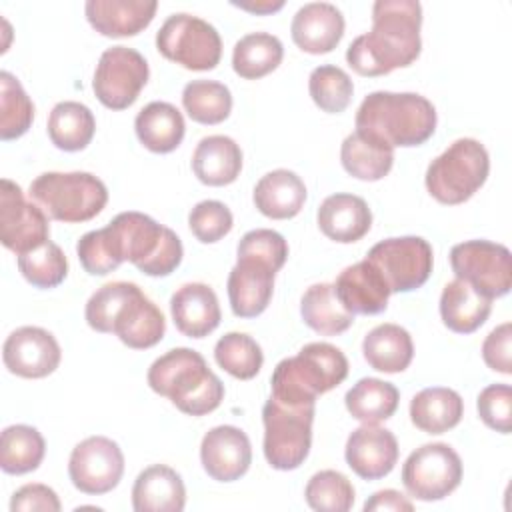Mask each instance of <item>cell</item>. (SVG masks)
<instances>
[{
	"label": "cell",
	"instance_id": "16",
	"mask_svg": "<svg viewBox=\"0 0 512 512\" xmlns=\"http://www.w3.org/2000/svg\"><path fill=\"white\" fill-rule=\"evenodd\" d=\"M124 474V454L106 436H90L72 448L68 476L84 494H106L118 486Z\"/></svg>",
	"mask_w": 512,
	"mask_h": 512
},
{
	"label": "cell",
	"instance_id": "34",
	"mask_svg": "<svg viewBox=\"0 0 512 512\" xmlns=\"http://www.w3.org/2000/svg\"><path fill=\"white\" fill-rule=\"evenodd\" d=\"M300 314L304 324L322 336L342 334L354 322V314L340 304L334 284L326 282L312 284L304 292L300 300Z\"/></svg>",
	"mask_w": 512,
	"mask_h": 512
},
{
	"label": "cell",
	"instance_id": "21",
	"mask_svg": "<svg viewBox=\"0 0 512 512\" xmlns=\"http://www.w3.org/2000/svg\"><path fill=\"white\" fill-rule=\"evenodd\" d=\"M334 292L348 312L366 316L384 312L392 294L378 268L366 258L338 274Z\"/></svg>",
	"mask_w": 512,
	"mask_h": 512
},
{
	"label": "cell",
	"instance_id": "33",
	"mask_svg": "<svg viewBox=\"0 0 512 512\" xmlns=\"http://www.w3.org/2000/svg\"><path fill=\"white\" fill-rule=\"evenodd\" d=\"M340 162L350 176L366 182H376L392 170L394 148L354 130L342 142Z\"/></svg>",
	"mask_w": 512,
	"mask_h": 512
},
{
	"label": "cell",
	"instance_id": "43",
	"mask_svg": "<svg viewBox=\"0 0 512 512\" xmlns=\"http://www.w3.org/2000/svg\"><path fill=\"white\" fill-rule=\"evenodd\" d=\"M308 90L314 104L328 114L344 112L352 100L354 84L350 76L332 64H322L310 72Z\"/></svg>",
	"mask_w": 512,
	"mask_h": 512
},
{
	"label": "cell",
	"instance_id": "40",
	"mask_svg": "<svg viewBox=\"0 0 512 512\" xmlns=\"http://www.w3.org/2000/svg\"><path fill=\"white\" fill-rule=\"evenodd\" d=\"M34 120V104L18 78L6 70L0 72V138L16 140L28 132Z\"/></svg>",
	"mask_w": 512,
	"mask_h": 512
},
{
	"label": "cell",
	"instance_id": "24",
	"mask_svg": "<svg viewBox=\"0 0 512 512\" xmlns=\"http://www.w3.org/2000/svg\"><path fill=\"white\" fill-rule=\"evenodd\" d=\"M156 8V0H88L84 12L102 36L126 38L142 32L154 20Z\"/></svg>",
	"mask_w": 512,
	"mask_h": 512
},
{
	"label": "cell",
	"instance_id": "11",
	"mask_svg": "<svg viewBox=\"0 0 512 512\" xmlns=\"http://www.w3.org/2000/svg\"><path fill=\"white\" fill-rule=\"evenodd\" d=\"M450 266L456 278L494 300L506 296L512 286V256L504 244L468 240L452 246Z\"/></svg>",
	"mask_w": 512,
	"mask_h": 512
},
{
	"label": "cell",
	"instance_id": "44",
	"mask_svg": "<svg viewBox=\"0 0 512 512\" xmlns=\"http://www.w3.org/2000/svg\"><path fill=\"white\" fill-rule=\"evenodd\" d=\"M304 498L318 512H348L354 504V486L338 470H320L308 480Z\"/></svg>",
	"mask_w": 512,
	"mask_h": 512
},
{
	"label": "cell",
	"instance_id": "32",
	"mask_svg": "<svg viewBox=\"0 0 512 512\" xmlns=\"http://www.w3.org/2000/svg\"><path fill=\"white\" fill-rule=\"evenodd\" d=\"M362 354L368 366L378 372H404L414 356L412 336L398 324H380L364 336Z\"/></svg>",
	"mask_w": 512,
	"mask_h": 512
},
{
	"label": "cell",
	"instance_id": "3",
	"mask_svg": "<svg viewBox=\"0 0 512 512\" xmlns=\"http://www.w3.org/2000/svg\"><path fill=\"white\" fill-rule=\"evenodd\" d=\"M356 132L390 148L420 146L436 130L434 104L414 92H370L356 112Z\"/></svg>",
	"mask_w": 512,
	"mask_h": 512
},
{
	"label": "cell",
	"instance_id": "19",
	"mask_svg": "<svg viewBox=\"0 0 512 512\" xmlns=\"http://www.w3.org/2000/svg\"><path fill=\"white\" fill-rule=\"evenodd\" d=\"M346 464L362 480H380L398 462L396 436L378 424H362L346 440Z\"/></svg>",
	"mask_w": 512,
	"mask_h": 512
},
{
	"label": "cell",
	"instance_id": "51",
	"mask_svg": "<svg viewBox=\"0 0 512 512\" xmlns=\"http://www.w3.org/2000/svg\"><path fill=\"white\" fill-rule=\"evenodd\" d=\"M386 512V510H392V512H410L414 510V504L404 496L400 494L398 490H378L374 492L366 502H364V512Z\"/></svg>",
	"mask_w": 512,
	"mask_h": 512
},
{
	"label": "cell",
	"instance_id": "28",
	"mask_svg": "<svg viewBox=\"0 0 512 512\" xmlns=\"http://www.w3.org/2000/svg\"><path fill=\"white\" fill-rule=\"evenodd\" d=\"M192 170L206 186L232 184L242 170V150L230 136H206L192 154Z\"/></svg>",
	"mask_w": 512,
	"mask_h": 512
},
{
	"label": "cell",
	"instance_id": "37",
	"mask_svg": "<svg viewBox=\"0 0 512 512\" xmlns=\"http://www.w3.org/2000/svg\"><path fill=\"white\" fill-rule=\"evenodd\" d=\"M284 58L282 42L268 32L242 36L232 50V68L244 80H258L280 66Z\"/></svg>",
	"mask_w": 512,
	"mask_h": 512
},
{
	"label": "cell",
	"instance_id": "25",
	"mask_svg": "<svg viewBox=\"0 0 512 512\" xmlns=\"http://www.w3.org/2000/svg\"><path fill=\"white\" fill-rule=\"evenodd\" d=\"M372 212L364 198L338 192L322 200L318 208V228L322 234L340 244H352L368 234Z\"/></svg>",
	"mask_w": 512,
	"mask_h": 512
},
{
	"label": "cell",
	"instance_id": "5",
	"mask_svg": "<svg viewBox=\"0 0 512 512\" xmlns=\"http://www.w3.org/2000/svg\"><path fill=\"white\" fill-rule=\"evenodd\" d=\"M114 258L134 264L148 276L172 274L184 256L180 238L142 212H120L102 228Z\"/></svg>",
	"mask_w": 512,
	"mask_h": 512
},
{
	"label": "cell",
	"instance_id": "9",
	"mask_svg": "<svg viewBox=\"0 0 512 512\" xmlns=\"http://www.w3.org/2000/svg\"><path fill=\"white\" fill-rule=\"evenodd\" d=\"M316 406H286L266 400L262 408L264 456L274 470H296L308 458Z\"/></svg>",
	"mask_w": 512,
	"mask_h": 512
},
{
	"label": "cell",
	"instance_id": "42",
	"mask_svg": "<svg viewBox=\"0 0 512 512\" xmlns=\"http://www.w3.org/2000/svg\"><path fill=\"white\" fill-rule=\"evenodd\" d=\"M20 274L36 288L48 290L64 282L68 274V260L58 244L48 240L46 244L18 256Z\"/></svg>",
	"mask_w": 512,
	"mask_h": 512
},
{
	"label": "cell",
	"instance_id": "13",
	"mask_svg": "<svg viewBox=\"0 0 512 512\" xmlns=\"http://www.w3.org/2000/svg\"><path fill=\"white\" fill-rule=\"evenodd\" d=\"M366 260L378 268L392 294L420 288L430 278L434 264L432 246L420 236L380 240L370 248Z\"/></svg>",
	"mask_w": 512,
	"mask_h": 512
},
{
	"label": "cell",
	"instance_id": "30",
	"mask_svg": "<svg viewBox=\"0 0 512 512\" xmlns=\"http://www.w3.org/2000/svg\"><path fill=\"white\" fill-rule=\"evenodd\" d=\"M134 130L144 148L156 154H168L180 146L186 124L174 104L156 100L136 114Z\"/></svg>",
	"mask_w": 512,
	"mask_h": 512
},
{
	"label": "cell",
	"instance_id": "8",
	"mask_svg": "<svg viewBox=\"0 0 512 512\" xmlns=\"http://www.w3.org/2000/svg\"><path fill=\"white\" fill-rule=\"evenodd\" d=\"M490 158L486 148L474 138L454 140L426 168V190L440 204H462L486 182Z\"/></svg>",
	"mask_w": 512,
	"mask_h": 512
},
{
	"label": "cell",
	"instance_id": "35",
	"mask_svg": "<svg viewBox=\"0 0 512 512\" xmlns=\"http://www.w3.org/2000/svg\"><path fill=\"white\" fill-rule=\"evenodd\" d=\"M96 132V120L86 104L64 100L58 102L48 116V136L52 144L64 152L84 150Z\"/></svg>",
	"mask_w": 512,
	"mask_h": 512
},
{
	"label": "cell",
	"instance_id": "41",
	"mask_svg": "<svg viewBox=\"0 0 512 512\" xmlns=\"http://www.w3.org/2000/svg\"><path fill=\"white\" fill-rule=\"evenodd\" d=\"M216 364L238 380L254 378L264 362L260 344L244 332H228L214 346Z\"/></svg>",
	"mask_w": 512,
	"mask_h": 512
},
{
	"label": "cell",
	"instance_id": "31",
	"mask_svg": "<svg viewBox=\"0 0 512 512\" xmlns=\"http://www.w3.org/2000/svg\"><path fill=\"white\" fill-rule=\"evenodd\" d=\"M462 414L464 402L452 388H424L410 400V420L426 434H444L452 430L462 420Z\"/></svg>",
	"mask_w": 512,
	"mask_h": 512
},
{
	"label": "cell",
	"instance_id": "52",
	"mask_svg": "<svg viewBox=\"0 0 512 512\" xmlns=\"http://www.w3.org/2000/svg\"><path fill=\"white\" fill-rule=\"evenodd\" d=\"M234 6L242 8V10H248V12H254V14H270V12H276L284 6L282 0H260V2H232Z\"/></svg>",
	"mask_w": 512,
	"mask_h": 512
},
{
	"label": "cell",
	"instance_id": "22",
	"mask_svg": "<svg viewBox=\"0 0 512 512\" xmlns=\"http://www.w3.org/2000/svg\"><path fill=\"white\" fill-rule=\"evenodd\" d=\"M294 44L308 54L332 52L344 34V16L330 2H308L292 18Z\"/></svg>",
	"mask_w": 512,
	"mask_h": 512
},
{
	"label": "cell",
	"instance_id": "2",
	"mask_svg": "<svg viewBox=\"0 0 512 512\" xmlns=\"http://www.w3.org/2000/svg\"><path fill=\"white\" fill-rule=\"evenodd\" d=\"M86 322L102 334H116L122 344L134 350L156 346L166 320L162 310L134 282H108L86 302Z\"/></svg>",
	"mask_w": 512,
	"mask_h": 512
},
{
	"label": "cell",
	"instance_id": "6",
	"mask_svg": "<svg viewBox=\"0 0 512 512\" xmlns=\"http://www.w3.org/2000/svg\"><path fill=\"white\" fill-rule=\"evenodd\" d=\"M348 376V360L328 342H310L292 358L276 364L272 398L286 406H316V398L330 392Z\"/></svg>",
	"mask_w": 512,
	"mask_h": 512
},
{
	"label": "cell",
	"instance_id": "48",
	"mask_svg": "<svg viewBox=\"0 0 512 512\" xmlns=\"http://www.w3.org/2000/svg\"><path fill=\"white\" fill-rule=\"evenodd\" d=\"M76 252H78V260H80L82 268L92 276H106L120 266L118 260L114 258V254L110 252V246L104 238L102 228L86 232L78 240Z\"/></svg>",
	"mask_w": 512,
	"mask_h": 512
},
{
	"label": "cell",
	"instance_id": "4",
	"mask_svg": "<svg viewBox=\"0 0 512 512\" xmlns=\"http://www.w3.org/2000/svg\"><path fill=\"white\" fill-rule=\"evenodd\" d=\"M148 386L166 396L180 412L204 416L224 400L222 380L208 368L204 356L192 348H172L148 368Z\"/></svg>",
	"mask_w": 512,
	"mask_h": 512
},
{
	"label": "cell",
	"instance_id": "39",
	"mask_svg": "<svg viewBox=\"0 0 512 512\" xmlns=\"http://www.w3.org/2000/svg\"><path fill=\"white\" fill-rule=\"evenodd\" d=\"M182 106L198 124H220L230 116L232 94L216 80H192L182 90Z\"/></svg>",
	"mask_w": 512,
	"mask_h": 512
},
{
	"label": "cell",
	"instance_id": "10",
	"mask_svg": "<svg viewBox=\"0 0 512 512\" xmlns=\"http://www.w3.org/2000/svg\"><path fill=\"white\" fill-rule=\"evenodd\" d=\"M158 52L186 70H214L222 56L218 30L206 20L180 12L166 18L156 34Z\"/></svg>",
	"mask_w": 512,
	"mask_h": 512
},
{
	"label": "cell",
	"instance_id": "45",
	"mask_svg": "<svg viewBox=\"0 0 512 512\" xmlns=\"http://www.w3.org/2000/svg\"><path fill=\"white\" fill-rule=\"evenodd\" d=\"M234 218L230 208L218 200H202L188 214V226L196 240L214 244L232 230Z\"/></svg>",
	"mask_w": 512,
	"mask_h": 512
},
{
	"label": "cell",
	"instance_id": "23",
	"mask_svg": "<svg viewBox=\"0 0 512 512\" xmlns=\"http://www.w3.org/2000/svg\"><path fill=\"white\" fill-rule=\"evenodd\" d=\"M170 312L176 328L188 338L212 334L222 320L216 292L202 282L180 286L170 298Z\"/></svg>",
	"mask_w": 512,
	"mask_h": 512
},
{
	"label": "cell",
	"instance_id": "20",
	"mask_svg": "<svg viewBox=\"0 0 512 512\" xmlns=\"http://www.w3.org/2000/svg\"><path fill=\"white\" fill-rule=\"evenodd\" d=\"M276 270L254 258H238L228 274V298L234 316L256 318L260 316L274 292Z\"/></svg>",
	"mask_w": 512,
	"mask_h": 512
},
{
	"label": "cell",
	"instance_id": "15",
	"mask_svg": "<svg viewBox=\"0 0 512 512\" xmlns=\"http://www.w3.org/2000/svg\"><path fill=\"white\" fill-rule=\"evenodd\" d=\"M0 240L18 256L50 240L48 214L28 202L22 188L8 178L0 182Z\"/></svg>",
	"mask_w": 512,
	"mask_h": 512
},
{
	"label": "cell",
	"instance_id": "18",
	"mask_svg": "<svg viewBox=\"0 0 512 512\" xmlns=\"http://www.w3.org/2000/svg\"><path fill=\"white\" fill-rule=\"evenodd\" d=\"M200 462L212 480L234 482L242 478L252 464V446L246 432L230 424L214 426L202 438Z\"/></svg>",
	"mask_w": 512,
	"mask_h": 512
},
{
	"label": "cell",
	"instance_id": "17",
	"mask_svg": "<svg viewBox=\"0 0 512 512\" xmlns=\"http://www.w3.org/2000/svg\"><path fill=\"white\" fill-rule=\"evenodd\" d=\"M62 352L56 338L38 326H20L4 342L2 360L10 374L20 378H44L60 364Z\"/></svg>",
	"mask_w": 512,
	"mask_h": 512
},
{
	"label": "cell",
	"instance_id": "36",
	"mask_svg": "<svg viewBox=\"0 0 512 512\" xmlns=\"http://www.w3.org/2000/svg\"><path fill=\"white\" fill-rule=\"evenodd\" d=\"M398 400V388L380 378H360L344 396L346 410L362 424H378L388 420L396 412Z\"/></svg>",
	"mask_w": 512,
	"mask_h": 512
},
{
	"label": "cell",
	"instance_id": "12",
	"mask_svg": "<svg viewBox=\"0 0 512 512\" xmlns=\"http://www.w3.org/2000/svg\"><path fill=\"white\" fill-rule=\"evenodd\" d=\"M460 480L462 460L458 452L444 442L416 448L402 466V484L406 492L424 502L446 498L458 488Z\"/></svg>",
	"mask_w": 512,
	"mask_h": 512
},
{
	"label": "cell",
	"instance_id": "38",
	"mask_svg": "<svg viewBox=\"0 0 512 512\" xmlns=\"http://www.w3.org/2000/svg\"><path fill=\"white\" fill-rule=\"evenodd\" d=\"M46 452L42 434L28 424H12L0 436V468L6 474H28L36 470Z\"/></svg>",
	"mask_w": 512,
	"mask_h": 512
},
{
	"label": "cell",
	"instance_id": "46",
	"mask_svg": "<svg viewBox=\"0 0 512 512\" xmlns=\"http://www.w3.org/2000/svg\"><path fill=\"white\" fill-rule=\"evenodd\" d=\"M238 258L260 260L278 272L288 258V244L280 232L256 228L246 232L238 242Z\"/></svg>",
	"mask_w": 512,
	"mask_h": 512
},
{
	"label": "cell",
	"instance_id": "7",
	"mask_svg": "<svg viewBox=\"0 0 512 512\" xmlns=\"http://www.w3.org/2000/svg\"><path fill=\"white\" fill-rule=\"evenodd\" d=\"M30 198L64 224L92 220L108 202L106 184L90 172H44L32 180Z\"/></svg>",
	"mask_w": 512,
	"mask_h": 512
},
{
	"label": "cell",
	"instance_id": "29",
	"mask_svg": "<svg viewBox=\"0 0 512 512\" xmlns=\"http://www.w3.org/2000/svg\"><path fill=\"white\" fill-rule=\"evenodd\" d=\"M490 310L492 300L460 278H454L442 290L440 316L444 326L456 334L476 332L488 320Z\"/></svg>",
	"mask_w": 512,
	"mask_h": 512
},
{
	"label": "cell",
	"instance_id": "1",
	"mask_svg": "<svg viewBox=\"0 0 512 512\" xmlns=\"http://www.w3.org/2000/svg\"><path fill=\"white\" fill-rule=\"evenodd\" d=\"M422 6L416 0H378L372 30L352 40L346 62L360 76H384L410 66L422 50Z\"/></svg>",
	"mask_w": 512,
	"mask_h": 512
},
{
	"label": "cell",
	"instance_id": "47",
	"mask_svg": "<svg viewBox=\"0 0 512 512\" xmlns=\"http://www.w3.org/2000/svg\"><path fill=\"white\" fill-rule=\"evenodd\" d=\"M482 422L500 432L510 434L512 428V388L508 384L486 386L476 400Z\"/></svg>",
	"mask_w": 512,
	"mask_h": 512
},
{
	"label": "cell",
	"instance_id": "49",
	"mask_svg": "<svg viewBox=\"0 0 512 512\" xmlns=\"http://www.w3.org/2000/svg\"><path fill=\"white\" fill-rule=\"evenodd\" d=\"M482 358L486 366L500 374H512V326L504 322L496 326L482 344Z\"/></svg>",
	"mask_w": 512,
	"mask_h": 512
},
{
	"label": "cell",
	"instance_id": "50",
	"mask_svg": "<svg viewBox=\"0 0 512 512\" xmlns=\"http://www.w3.org/2000/svg\"><path fill=\"white\" fill-rule=\"evenodd\" d=\"M10 510L12 512H30V510L58 512L60 500L56 492L46 484H24L12 494Z\"/></svg>",
	"mask_w": 512,
	"mask_h": 512
},
{
	"label": "cell",
	"instance_id": "14",
	"mask_svg": "<svg viewBox=\"0 0 512 512\" xmlns=\"http://www.w3.org/2000/svg\"><path fill=\"white\" fill-rule=\"evenodd\" d=\"M150 76L146 58L128 46L106 48L96 64L92 90L102 106L124 110L132 106Z\"/></svg>",
	"mask_w": 512,
	"mask_h": 512
},
{
	"label": "cell",
	"instance_id": "27",
	"mask_svg": "<svg viewBox=\"0 0 512 512\" xmlns=\"http://www.w3.org/2000/svg\"><path fill=\"white\" fill-rule=\"evenodd\" d=\"M306 194V186L296 172L278 168L256 182L252 198L264 216L272 220H288L302 210Z\"/></svg>",
	"mask_w": 512,
	"mask_h": 512
},
{
	"label": "cell",
	"instance_id": "26",
	"mask_svg": "<svg viewBox=\"0 0 512 512\" xmlns=\"http://www.w3.org/2000/svg\"><path fill=\"white\" fill-rule=\"evenodd\" d=\"M184 504L186 488L182 476L166 464H152L134 480L132 508L136 512H180Z\"/></svg>",
	"mask_w": 512,
	"mask_h": 512
}]
</instances>
